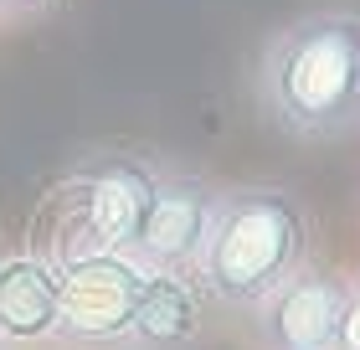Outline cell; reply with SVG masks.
<instances>
[{"label": "cell", "mask_w": 360, "mask_h": 350, "mask_svg": "<svg viewBox=\"0 0 360 350\" xmlns=\"http://www.w3.org/2000/svg\"><path fill=\"white\" fill-rule=\"evenodd\" d=\"M263 113L288 139H340L360 124V15L309 11L278 26L257 62Z\"/></svg>", "instance_id": "cell-1"}, {"label": "cell", "mask_w": 360, "mask_h": 350, "mask_svg": "<svg viewBox=\"0 0 360 350\" xmlns=\"http://www.w3.org/2000/svg\"><path fill=\"white\" fill-rule=\"evenodd\" d=\"M309 258V211L283 186H237L217 196L195 268L211 299L257 309Z\"/></svg>", "instance_id": "cell-2"}, {"label": "cell", "mask_w": 360, "mask_h": 350, "mask_svg": "<svg viewBox=\"0 0 360 350\" xmlns=\"http://www.w3.org/2000/svg\"><path fill=\"white\" fill-rule=\"evenodd\" d=\"M144 263L129 253H77L62 263V309H57V335L72 345H119L134 330L139 299H144Z\"/></svg>", "instance_id": "cell-3"}, {"label": "cell", "mask_w": 360, "mask_h": 350, "mask_svg": "<svg viewBox=\"0 0 360 350\" xmlns=\"http://www.w3.org/2000/svg\"><path fill=\"white\" fill-rule=\"evenodd\" d=\"M155 186H160V165L139 155H98L72 175V201L83 211V222L93 227L98 247L134 253L150 201H155Z\"/></svg>", "instance_id": "cell-4"}, {"label": "cell", "mask_w": 360, "mask_h": 350, "mask_svg": "<svg viewBox=\"0 0 360 350\" xmlns=\"http://www.w3.org/2000/svg\"><path fill=\"white\" fill-rule=\"evenodd\" d=\"M345 299H350L345 278L304 263L288 283H278L263 304H257L268 350H335Z\"/></svg>", "instance_id": "cell-5"}, {"label": "cell", "mask_w": 360, "mask_h": 350, "mask_svg": "<svg viewBox=\"0 0 360 350\" xmlns=\"http://www.w3.org/2000/svg\"><path fill=\"white\" fill-rule=\"evenodd\" d=\"M211 211H217V191L201 175L160 170L150 216H144V232H139L129 258L144 263V268H186V263H195V253L206 242Z\"/></svg>", "instance_id": "cell-6"}, {"label": "cell", "mask_w": 360, "mask_h": 350, "mask_svg": "<svg viewBox=\"0 0 360 350\" xmlns=\"http://www.w3.org/2000/svg\"><path fill=\"white\" fill-rule=\"evenodd\" d=\"M62 309V263L37 253L0 258V340L31 345L57 335Z\"/></svg>", "instance_id": "cell-7"}, {"label": "cell", "mask_w": 360, "mask_h": 350, "mask_svg": "<svg viewBox=\"0 0 360 350\" xmlns=\"http://www.w3.org/2000/svg\"><path fill=\"white\" fill-rule=\"evenodd\" d=\"M195 330H201V294H195V283L180 278L175 268H150L129 340L144 350H180L195 340Z\"/></svg>", "instance_id": "cell-8"}, {"label": "cell", "mask_w": 360, "mask_h": 350, "mask_svg": "<svg viewBox=\"0 0 360 350\" xmlns=\"http://www.w3.org/2000/svg\"><path fill=\"white\" fill-rule=\"evenodd\" d=\"M335 350H360V283H350V299H345V314H340V340Z\"/></svg>", "instance_id": "cell-9"}, {"label": "cell", "mask_w": 360, "mask_h": 350, "mask_svg": "<svg viewBox=\"0 0 360 350\" xmlns=\"http://www.w3.org/2000/svg\"><path fill=\"white\" fill-rule=\"evenodd\" d=\"M52 0H0V15H26V11H41Z\"/></svg>", "instance_id": "cell-10"}]
</instances>
